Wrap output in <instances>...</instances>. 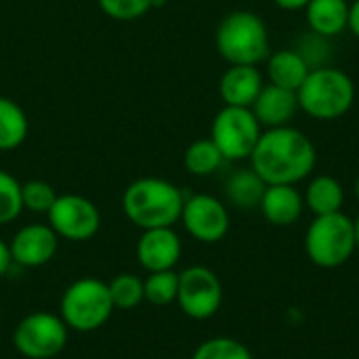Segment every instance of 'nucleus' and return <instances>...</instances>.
<instances>
[{"label":"nucleus","mask_w":359,"mask_h":359,"mask_svg":"<svg viewBox=\"0 0 359 359\" xmlns=\"http://www.w3.org/2000/svg\"><path fill=\"white\" fill-rule=\"evenodd\" d=\"M177 303L191 320H210L223 305V284L219 276L204 267L191 265L179 273Z\"/></svg>","instance_id":"9"},{"label":"nucleus","mask_w":359,"mask_h":359,"mask_svg":"<svg viewBox=\"0 0 359 359\" xmlns=\"http://www.w3.org/2000/svg\"><path fill=\"white\" fill-rule=\"evenodd\" d=\"M347 29H351V34L359 38V0H353L349 4V25Z\"/></svg>","instance_id":"30"},{"label":"nucleus","mask_w":359,"mask_h":359,"mask_svg":"<svg viewBox=\"0 0 359 359\" xmlns=\"http://www.w3.org/2000/svg\"><path fill=\"white\" fill-rule=\"evenodd\" d=\"M177 292H179V273L175 269L168 271H154L143 280V294L145 301L151 305L164 307L170 303H177Z\"/></svg>","instance_id":"23"},{"label":"nucleus","mask_w":359,"mask_h":359,"mask_svg":"<svg viewBox=\"0 0 359 359\" xmlns=\"http://www.w3.org/2000/svg\"><path fill=\"white\" fill-rule=\"evenodd\" d=\"M57 246H59V236L50 229V225L34 223L21 227L13 236L8 250L15 265L25 269H36L53 261V257L57 255Z\"/></svg>","instance_id":"12"},{"label":"nucleus","mask_w":359,"mask_h":359,"mask_svg":"<svg viewBox=\"0 0 359 359\" xmlns=\"http://www.w3.org/2000/svg\"><path fill=\"white\" fill-rule=\"evenodd\" d=\"M261 133L263 126L250 107L223 105L210 126V139L229 162L248 160L261 139Z\"/></svg>","instance_id":"7"},{"label":"nucleus","mask_w":359,"mask_h":359,"mask_svg":"<svg viewBox=\"0 0 359 359\" xmlns=\"http://www.w3.org/2000/svg\"><path fill=\"white\" fill-rule=\"evenodd\" d=\"M13 265V259H11V250H8V244L0 240V278L6 276V271L11 269Z\"/></svg>","instance_id":"31"},{"label":"nucleus","mask_w":359,"mask_h":359,"mask_svg":"<svg viewBox=\"0 0 359 359\" xmlns=\"http://www.w3.org/2000/svg\"><path fill=\"white\" fill-rule=\"evenodd\" d=\"M21 210V183L11 172L0 170V225L13 223Z\"/></svg>","instance_id":"27"},{"label":"nucleus","mask_w":359,"mask_h":359,"mask_svg":"<svg viewBox=\"0 0 359 359\" xmlns=\"http://www.w3.org/2000/svg\"><path fill=\"white\" fill-rule=\"evenodd\" d=\"M107 288H109V297H111L114 309L128 311V309L139 307L145 301L143 280H139L135 273H120V276H116L107 284Z\"/></svg>","instance_id":"24"},{"label":"nucleus","mask_w":359,"mask_h":359,"mask_svg":"<svg viewBox=\"0 0 359 359\" xmlns=\"http://www.w3.org/2000/svg\"><path fill=\"white\" fill-rule=\"evenodd\" d=\"M299 107L320 122L343 118L355 103V82L334 65L311 69L297 90Z\"/></svg>","instance_id":"3"},{"label":"nucleus","mask_w":359,"mask_h":359,"mask_svg":"<svg viewBox=\"0 0 359 359\" xmlns=\"http://www.w3.org/2000/svg\"><path fill=\"white\" fill-rule=\"evenodd\" d=\"M101 11L116 21H135L154 8V0H97Z\"/></svg>","instance_id":"29"},{"label":"nucleus","mask_w":359,"mask_h":359,"mask_svg":"<svg viewBox=\"0 0 359 359\" xmlns=\"http://www.w3.org/2000/svg\"><path fill=\"white\" fill-rule=\"evenodd\" d=\"M114 313V303L105 282L97 278H80L69 284L59 303V316L67 328L76 332H95Z\"/></svg>","instance_id":"6"},{"label":"nucleus","mask_w":359,"mask_h":359,"mask_svg":"<svg viewBox=\"0 0 359 359\" xmlns=\"http://www.w3.org/2000/svg\"><path fill=\"white\" fill-rule=\"evenodd\" d=\"M67 330L69 328L65 326L61 316L34 311L17 324L13 332V345L23 358L53 359L65 349Z\"/></svg>","instance_id":"8"},{"label":"nucleus","mask_w":359,"mask_h":359,"mask_svg":"<svg viewBox=\"0 0 359 359\" xmlns=\"http://www.w3.org/2000/svg\"><path fill=\"white\" fill-rule=\"evenodd\" d=\"M305 19L311 32L332 40L341 36L349 25V2L347 0H311L305 6Z\"/></svg>","instance_id":"17"},{"label":"nucleus","mask_w":359,"mask_h":359,"mask_svg":"<svg viewBox=\"0 0 359 359\" xmlns=\"http://www.w3.org/2000/svg\"><path fill=\"white\" fill-rule=\"evenodd\" d=\"M250 109L261 126L278 128V126H288L301 107L294 90L280 88L276 84H265Z\"/></svg>","instance_id":"15"},{"label":"nucleus","mask_w":359,"mask_h":359,"mask_svg":"<svg viewBox=\"0 0 359 359\" xmlns=\"http://www.w3.org/2000/svg\"><path fill=\"white\" fill-rule=\"evenodd\" d=\"M265 187H267V183L252 168H242V170H236L227 179L225 196L236 208L252 210V208H259Z\"/></svg>","instance_id":"20"},{"label":"nucleus","mask_w":359,"mask_h":359,"mask_svg":"<svg viewBox=\"0 0 359 359\" xmlns=\"http://www.w3.org/2000/svg\"><path fill=\"white\" fill-rule=\"evenodd\" d=\"M265 78L257 65H229L219 80V95L225 105L252 107Z\"/></svg>","instance_id":"14"},{"label":"nucleus","mask_w":359,"mask_h":359,"mask_svg":"<svg viewBox=\"0 0 359 359\" xmlns=\"http://www.w3.org/2000/svg\"><path fill=\"white\" fill-rule=\"evenodd\" d=\"M50 229L69 242H86L101 229V212L84 196L63 194L57 196L55 204L46 212Z\"/></svg>","instance_id":"10"},{"label":"nucleus","mask_w":359,"mask_h":359,"mask_svg":"<svg viewBox=\"0 0 359 359\" xmlns=\"http://www.w3.org/2000/svg\"><path fill=\"white\" fill-rule=\"evenodd\" d=\"M191 359H255L250 349L229 337H215L198 345Z\"/></svg>","instance_id":"26"},{"label":"nucleus","mask_w":359,"mask_h":359,"mask_svg":"<svg viewBox=\"0 0 359 359\" xmlns=\"http://www.w3.org/2000/svg\"><path fill=\"white\" fill-rule=\"evenodd\" d=\"M183 252L179 233L172 227L145 229L137 242V259L149 273L175 269Z\"/></svg>","instance_id":"13"},{"label":"nucleus","mask_w":359,"mask_h":359,"mask_svg":"<svg viewBox=\"0 0 359 359\" xmlns=\"http://www.w3.org/2000/svg\"><path fill=\"white\" fill-rule=\"evenodd\" d=\"M353 227H355V244H358V250H359V215H358V219L353 221Z\"/></svg>","instance_id":"33"},{"label":"nucleus","mask_w":359,"mask_h":359,"mask_svg":"<svg viewBox=\"0 0 359 359\" xmlns=\"http://www.w3.org/2000/svg\"><path fill=\"white\" fill-rule=\"evenodd\" d=\"M303 200L305 208H309L316 217L341 212L345 204V187L337 177L320 175L309 181Z\"/></svg>","instance_id":"19"},{"label":"nucleus","mask_w":359,"mask_h":359,"mask_svg":"<svg viewBox=\"0 0 359 359\" xmlns=\"http://www.w3.org/2000/svg\"><path fill=\"white\" fill-rule=\"evenodd\" d=\"M259 208L267 223L276 227H288L301 219L305 200L294 185H267Z\"/></svg>","instance_id":"16"},{"label":"nucleus","mask_w":359,"mask_h":359,"mask_svg":"<svg viewBox=\"0 0 359 359\" xmlns=\"http://www.w3.org/2000/svg\"><path fill=\"white\" fill-rule=\"evenodd\" d=\"M248 160L267 185H297L313 172L318 151L303 130L288 124L263 130Z\"/></svg>","instance_id":"1"},{"label":"nucleus","mask_w":359,"mask_h":359,"mask_svg":"<svg viewBox=\"0 0 359 359\" xmlns=\"http://www.w3.org/2000/svg\"><path fill=\"white\" fill-rule=\"evenodd\" d=\"M185 196L183 191L160 177H143L133 181L122 196V210L126 219L145 229L172 227L181 221Z\"/></svg>","instance_id":"2"},{"label":"nucleus","mask_w":359,"mask_h":359,"mask_svg":"<svg viewBox=\"0 0 359 359\" xmlns=\"http://www.w3.org/2000/svg\"><path fill=\"white\" fill-rule=\"evenodd\" d=\"M215 44L229 65H259L271 55L265 21L252 11H233L217 27Z\"/></svg>","instance_id":"4"},{"label":"nucleus","mask_w":359,"mask_h":359,"mask_svg":"<svg viewBox=\"0 0 359 359\" xmlns=\"http://www.w3.org/2000/svg\"><path fill=\"white\" fill-rule=\"evenodd\" d=\"M294 50L305 59V63L309 65V69H318V67H326L332 65V42L330 38H324L311 29L303 32L294 44Z\"/></svg>","instance_id":"25"},{"label":"nucleus","mask_w":359,"mask_h":359,"mask_svg":"<svg viewBox=\"0 0 359 359\" xmlns=\"http://www.w3.org/2000/svg\"><path fill=\"white\" fill-rule=\"evenodd\" d=\"M223 162H225V158L210 137L194 141L185 149V156H183L185 170L196 177H208V175L217 172L223 166Z\"/></svg>","instance_id":"22"},{"label":"nucleus","mask_w":359,"mask_h":359,"mask_svg":"<svg viewBox=\"0 0 359 359\" xmlns=\"http://www.w3.org/2000/svg\"><path fill=\"white\" fill-rule=\"evenodd\" d=\"M353 194H355V200L359 202V175L358 179H355V183H353Z\"/></svg>","instance_id":"34"},{"label":"nucleus","mask_w":359,"mask_h":359,"mask_svg":"<svg viewBox=\"0 0 359 359\" xmlns=\"http://www.w3.org/2000/svg\"><path fill=\"white\" fill-rule=\"evenodd\" d=\"M311 0H273L276 6H280L282 11H305V6Z\"/></svg>","instance_id":"32"},{"label":"nucleus","mask_w":359,"mask_h":359,"mask_svg":"<svg viewBox=\"0 0 359 359\" xmlns=\"http://www.w3.org/2000/svg\"><path fill=\"white\" fill-rule=\"evenodd\" d=\"M55 200H57V194L50 187V183L40 181V179H32V181L21 183L23 208H27L32 212H38V215H42V212L46 215L50 210V206L55 204Z\"/></svg>","instance_id":"28"},{"label":"nucleus","mask_w":359,"mask_h":359,"mask_svg":"<svg viewBox=\"0 0 359 359\" xmlns=\"http://www.w3.org/2000/svg\"><path fill=\"white\" fill-rule=\"evenodd\" d=\"M181 221L187 233L202 244L221 242L227 236L231 223L227 206L210 194H196L185 198Z\"/></svg>","instance_id":"11"},{"label":"nucleus","mask_w":359,"mask_h":359,"mask_svg":"<svg viewBox=\"0 0 359 359\" xmlns=\"http://www.w3.org/2000/svg\"><path fill=\"white\" fill-rule=\"evenodd\" d=\"M355 250L358 244L353 219H349L343 210L316 217L307 227L305 252L309 261L322 269L343 267Z\"/></svg>","instance_id":"5"},{"label":"nucleus","mask_w":359,"mask_h":359,"mask_svg":"<svg viewBox=\"0 0 359 359\" xmlns=\"http://www.w3.org/2000/svg\"><path fill=\"white\" fill-rule=\"evenodd\" d=\"M309 65L294 48H282L267 57V78L269 84H276L280 88L299 90L305 78L309 76Z\"/></svg>","instance_id":"18"},{"label":"nucleus","mask_w":359,"mask_h":359,"mask_svg":"<svg viewBox=\"0 0 359 359\" xmlns=\"http://www.w3.org/2000/svg\"><path fill=\"white\" fill-rule=\"evenodd\" d=\"M29 122L21 105L8 97H0V151H13L27 139Z\"/></svg>","instance_id":"21"}]
</instances>
